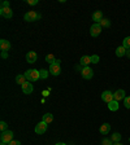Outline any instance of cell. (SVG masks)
I'll return each mask as SVG.
<instances>
[{"mask_svg":"<svg viewBox=\"0 0 130 145\" xmlns=\"http://www.w3.org/2000/svg\"><path fill=\"white\" fill-rule=\"evenodd\" d=\"M126 56L130 58V49H126Z\"/></svg>","mask_w":130,"mask_h":145,"instance_id":"e575fe53","label":"cell"},{"mask_svg":"<svg viewBox=\"0 0 130 145\" xmlns=\"http://www.w3.org/2000/svg\"><path fill=\"white\" fill-rule=\"evenodd\" d=\"M0 140H1V142L9 144V142L13 140V131H11V130L3 131V132H1V135H0Z\"/></svg>","mask_w":130,"mask_h":145,"instance_id":"3957f363","label":"cell"},{"mask_svg":"<svg viewBox=\"0 0 130 145\" xmlns=\"http://www.w3.org/2000/svg\"><path fill=\"white\" fill-rule=\"evenodd\" d=\"M60 72H61V67L59 63L55 62V63H52V65H49V74L57 76V75H60Z\"/></svg>","mask_w":130,"mask_h":145,"instance_id":"8992f818","label":"cell"},{"mask_svg":"<svg viewBox=\"0 0 130 145\" xmlns=\"http://www.w3.org/2000/svg\"><path fill=\"white\" fill-rule=\"evenodd\" d=\"M100 33H102V26H100V24L91 25V27H90V34H91V36H92V38H96V36H99Z\"/></svg>","mask_w":130,"mask_h":145,"instance_id":"277c9868","label":"cell"},{"mask_svg":"<svg viewBox=\"0 0 130 145\" xmlns=\"http://www.w3.org/2000/svg\"><path fill=\"white\" fill-rule=\"evenodd\" d=\"M91 62L92 63L99 62V56H98V54H92V56H91Z\"/></svg>","mask_w":130,"mask_h":145,"instance_id":"83f0119b","label":"cell"},{"mask_svg":"<svg viewBox=\"0 0 130 145\" xmlns=\"http://www.w3.org/2000/svg\"><path fill=\"white\" fill-rule=\"evenodd\" d=\"M102 145H113V141L111 139H103Z\"/></svg>","mask_w":130,"mask_h":145,"instance_id":"f1b7e54d","label":"cell"},{"mask_svg":"<svg viewBox=\"0 0 130 145\" xmlns=\"http://www.w3.org/2000/svg\"><path fill=\"white\" fill-rule=\"evenodd\" d=\"M0 49H1V52H8L11 49V43L7 39H1L0 40Z\"/></svg>","mask_w":130,"mask_h":145,"instance_id":"8fae6325","label":"cell"},{"mask_svg":"<svg viewBox=\"0 0 130 145\" xmlns=\"http://www.w3.org/2000/svg\"><path fill=\"white\" fill-rule=\"evenodd\" d=\"M8 145H21V142L18 141V140H12V141L9 142Z\"/></svg>","mask_w":130,"mask_h":145,"instance_id":"1f68e13d","label":"cell"},{"mask_svg":"<svg viewBox=\"0 0 130 145\" xmlns=\"http://www.w3.org/2000/svg\"><path fill=\"white\" fill-rule=\"evenodd\" d=\"M99 131H100V133H102V135H108L109 131H111V124H109V123H103L102 126H100Z\"/></svg>","mask_w":130,"mask_h":145,"instance_id":"5bb4252c","label":"cell"},{"mask_svg":"<svg viewBox=\"0 0 130 145\" xmlns=\"http://www.w3.org/2000/svg\"><path fill=\"white\" fill-rule=\"evenodd\" d=\"M48 95H49V91H48V89L43 91V96H48Z\"/></svg>","mask_w":130,"mask_h":145,"instance_id":"836d02e7","label":"cell"},{"mask_svg":"<svg viewBox=\"0 0 130 145\" xmlns=\"http://www.w3.org/2000/svg\"><path fill=\"white\" fill-rule=\"evenodd\" d=\"M122 47L126 49H130V36H126V38L122 40Z\"/></svg>","mask_w":130,"mask_h":145,"instance_id":"7402d4cb","label":"cell"},{"mask_svg":"<svg viewBox=\"0 0 130 145\" xmlns=\"http://www.w3.org/2000/svg\"><path fill=\"white\" fill-rule=\"evenodd\" d=\"M9 5H11V4H9V1H7V0L1 3V8H11Z\"/></svg>","mask_w":130,"mask_h":145,"instance_id":"4dcf8cb0","label":"cell"},{"mask_svg":"<svg viewBox=\"0 0 130 145\" xmlns=\"http://www.w3.org/2000/svg\"><path fill=\"white\" fill-rule=\"evenodd\" d=\"M0 130H1V132H3V131H7V130H8V124H7L4 121L0 122Z\"/></svg>","mask_w":130,"mask_h":145,"instance_id":"484cf974","label":"cell"},{"mask_svg":"<svg viewBox=\"0 0 130 145\" xmlns=\"http://www.w3.org/2000/svg\"><path fill=\"white\" fill-rule=\"evenodd\" d=\"M118 108H120V105H118V101H116V100H113V101H111L108 104V109L112 110V112H117Z\"/></svg>","mask_w":130,"mask_h":145,"instance_id":"ac0fdd59","label":"cell"},{"mask_svg":"<svg viewBox=\"0 0 130 145\" xmlns=\"http://www.w3.org/2000/svg\"><path fill=\"white\" fill-rule=\"evenodd\" d=\"M102 100H103L104 103L109 104L111 101H113V100H115V97H113V93L111 92V91H104L103 93H102Z\"/></svg>","mask_w":130,"mask_h":145,"instance_id":"ba28073f","label":"cell"},{"mask_svg":"<svg viewBox=\"0 0 130 145\" xmlns=\"http://www.w3.org/2000/svg\"><path fill=\"white\" fill-rule=\"evenodd\" d=\"M25 78L27 79V82H36L40 79V74H39V70H35V69H30L25 71Z\"/></svg>","mask_w":130,"mask_h":145,"instance_id":"6da1fadb","label":"cell"},{"mask_svg":"<svg viewBox=\"0 0 130 145\" xmlns=\"http://www.w3.org/2000/svg\"><path fill=\"white\" fill-rule=\"evenodd\" d=\"M21 88L25 95H30V93H33V91H34V87H33V83H31V82H26L25 84L21 86Z\"/></svg>","mask_w":130,"mask_h":145,"instance_id":"52a82bcc","label":"cell"},{"mask_svg":"<svg viewBox=\"0 0 130 145\" xmlns=\"http://www.w3.org/2000/svg\"><path fill=\"white\" fill-rule=\"evenodd\" d=\"M113 97H115V100L116 101H121V100H124L125 97V91L124 89H117L115 92V93H113Z\"/></svg>","mask_w":130,"mask_h":145,"instance_id":"4fadbf2b","label":"cell"},{"mask_svg":"<svg viewBox=\"0 0 130 145\" xmlns=\"http://www.w3.org/2000/svg\"><path fill=\"white\" fill-rule=\"evenodd\" d=\"M52 121H53V114H51V113H47V114L43 115V122H46L47 124L52 123Z\"/></svg>","mask_w":130,"mask_h":145,"instance_id":"d6986e66","label":"cell"},{"mask_svg":"<svg viewBox=\"0 0 130 145\" xmlns=\"http://www.w3.org/2000/svg\"><path fill=\"white\" fill-rule=\"evenodd\" d=\"M102 20H103V13H102V10H96V12L92 13V21H95V24H99Z\"/></svg>","mask_w":130,"mask_h":145,"instance_id":"9a60e30c","label":"cell"},{"mask_svg":"<svg viewBox=\"0 0 130 145\" xmlns=\"http://www.w3.org/2000/svg\"><path fill=\"white\" fill-rule=\"evenodd\" d=\"M129 141H130V137H129Z\"/></svg>","mask_w":130,"mask_h":145,"instance_id":"f35d334b","label":"cell"},{"mask_svg":"<svg viewBox=\"0 0 130 145\" xmlns=\"http://www.w3.org/2000/svg\"><path fill=\"white\" fill-rule=\"evenodd\" d=\"M113 145H122V144H121V142H115Z\"/></svg>","mask_w":130,"mask_h":145,"instance_id":"8d00e7d4","label":"cell"},{"mask_svg":"<svg viewBox=\"0 0 130 145\" xmlns=\"http://www.w3.org/2000/svg\"><path fill=\"white\" fill-rule=\"evenodd\" d=\"M116 56H117V57H124V56H126V48H124L122 45L117 47V49H116Z\"/></svg>","mask_w":130,"mask_h":145,"instance_id":"e0dca14e","label":"cell"},{"mask_svg":"<svg viewBox=\"0 0 130 145\" xmlns=\"http://www.w3.org/2000/svg\"><path fill=\"white\" fill-rule=\"evenodd\" d=\"M36 58H38V56H36L35 52L30 51V52H27V53H26V61L29 63H34L36 61Z\"/></svg>","mask_w":130,"mask_h":145,"instance_id":"7c38bea8","label":"cell"},{"mask_svg":"<svg viewBox=\"0 0 130 145\" xmlns=\"http://www.w3.org/2000/svg\"><path fill=\"white\" fill-rule=\"evenodd\" d=\"M46 131H47V123H46V122L42 121L35 126V132L38 133V135H42V133H44Z\"/></svg>","mask_w":130,"mask_h":145,"instance_id":"9c48e42d","label":"cell"},{"mask_svg":"<svg viewBox=\"0 0 130 145\" xmlns=\"http://www.w3.org/2000/svg\"><path fill=\"white\" fill-rule=\"evenodd\" d=\"M1 57H3V58H8V53H7V52H1Z\"/></svg>","mask_w":130,"mask_h":145,"instance_id":"d6a6232c","label":"cell"},{"mask_svg":"<svg viewBox=\"0 0 130 145\" xmlns=\"http://www.w3.org/2000/svg\"><path fill=\"white\" fill-rule=\"evenodd\" d=\"M124 105L126 109H130V96H127L124 99Z\"/></svg>","mask_w":130,"mask_h":145,"instance_id":"4316f807","label":"cell"},{"mask_svg":"<svg viewBox=\"0 0 130 145\" xmlns=\"http://www.w3.org/2000/svg\"><path fill=\"white\" fill-rule=\"evenodd\" d=\"M0 16L4 18H12L13 12L11 8H0Z\"/></svg>","mask_w":130,"mask_h":145,"instance_id":"30bf717a","label":"cell"},{"mask_svg":"<svg viewBox=\"0 0 130 145\" xmlns=\"http://www.w3.org/2000/svg\"><path fill=\"white\" fill-rule=\"evenodd\" d=\"M55 145H67V144H64V142H57V144H55Z\"/></svg>","mask_w":130,"mask_h":145,"instance_id":"d590c367","label":"cell"},{"mask_svg":"<svg viewBox=\"0 0 130 145\" xmlns=\"http://www.w3.org/2000/svg\"><path fill=\"white\" fill-rule=\"evenodd\" d=\"M99 24H100V26H102V27H109V26H111V21H109L108 18H103Z\"/></svg>","mask_w":130,"mask_h":145,"instance_id":"cb8c5ba5","label":"cell"},{"mask_svg":"<svg viewBox=\"0 0 130 145\" xmlns=\"http://www.w3.org/2000/svg\"><path fill=\"white\" fill-rule=\"evenodd\" d=\"M111 140H112L113 142H120V140H121V135L118 132H115L112 135V137H111Z\"/></svg>","mask_w":130,"mask_h":145,"instance_id":"d4e9b609","label":"cell"},{"mask_svg":"<svg viewBox=\"0 0 130 145\" xmlns=\"http://www.w3.org/2000/svg\"><path fill=\"white\" fill-rule=\"evenodd\" d=\"M26 82H27V79L26 78H25V75H24V74H22V75H21V74H20V75H17V76H16V83H17V84H25V83H26Z\"/></svg>","mask_w":130,"mask_h":145,"instance_id":"ffe728a7","label":"cell"},{"mask_svg":"<svg viewBox=\"0 0 130 145\" xmlns=\"http://www.w3.org/2000/svg\"><path fill=\"white\" fill-rule=\"evenodd\" d=\"M79 63H81V66H83V67L88 66V65L91 63V56H82Z\"/></svg>","mask_w":130,"mask_h":145,"instance_id":"2e32d148","label":"cell"},{"mask_svg":"<svg viewBox=\"0 0 130 145\" xmlns=\"http://www.w3.org/2000/svg\"><path fill=\"white\" fill-rule=\"evenodd\" d=\"M0 145H8V144H5V142H1V144H0Z\"/></svg>","mask_w":130,"mask_h":145,"instance_id":"74e56055","label":"cell"},{"mask_svg":"<svg viewBox=\"0 0 130 145\" xmlns=\"http://www.w3.org/2000/svg\"><path fill=\"white\" fill-rule=\"evenodd\" d=\"M39 74H40V79H47L48 78L49 71L46 69H42V70H39Z\"/></svg>","mask_w":130,"mask_h":145,"instance_id":"603a6c76","label":"cell"},{"mask_svg":"<svg viewBox=\"0 0 130 145\" xmlns=\"http://www.w3.org/2000/svg\"><path fill=\"white\" fill-rule=\"evenodd\" d=\"M26 3L29 5H36L38 4V0H26Z\"/></svg>","mask_w":130,"mask_h":145,"instance_id":"f546056e","label":"cell"},{"mask_svg":"<svg viewBox=\"0 0 130 145\" xmlns=\"http://www.w3.org/2000/svg\"><path fill=\"white\" fill-rule=\"evenodd\" d=\"M81 75H82L83 79H91L92 76H94V71H92V69H91L90 66H86V67L82 69Z\"/></svg>","mask_w":130,"mask_h":145,"instance_id":"5b68a950","label":"cell"},{"mask_svg":"<svg viewBox=\"0 0 130 145\" xmlns=\"http://www.w3.org/2000/svg\"><path fill=\"white\" fill-rule=\"evenodd\" d=\"M40 18V14L39 13H36L35 10H29L27 13H25L24 16V20L26 22H34V21H38Z\"/></svg>","mask_w":130,"mask_h":145,"instance_id":"7a4b0ae2","label":"cell"},{"mask_svg":"<svg viewBox=\"0 0 130 145\" xmlns=\"http://www.w3.org/2000/svg\"><path fill=\"white\" fill-rule=\"evenodd\" d=\"M55 61H56V58H55L53 54H47V56H46V62H48L49 65L55 63Z\"/></svg>","mask_w":130,"mask_h":145,"instance_id":"44dd1931","label":"cell"}]
</instances>
